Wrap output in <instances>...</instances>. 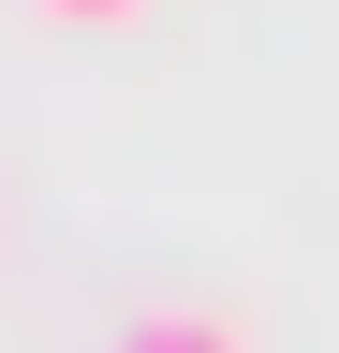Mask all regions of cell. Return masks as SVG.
Returning <instances> with one entry per match:
<instances>
[{
    "label": "cell",
    "mask_w": 339,
    "mask_h": 353,
    "mask_svg": "<svg viewBox=\"0 0 339 353\" xmlns=\"http://www.w3.org/2000/svg\"><path fill=\"white\" fill-rule=\"evenodd\" d=\"M45 15H59V30H133L148 0H45Z\"/></svg>",
    "instance_id": "obj_2"
},
{
    "label": "cell",
    "mask_w": 339,
    "mask_h": 353,
    "mask_svg": "<svg viewBox=\"0 0 339 353\" xmlns=\"http://www.w3.org/2000/svg\"><path fill=\"white\" fill-rule=\"evenodd\" d=\"M118 353H266L236 324V309H133V324H118Z\"/></svg>",
    "instance_id": "obj_1"
}]
</instances>
